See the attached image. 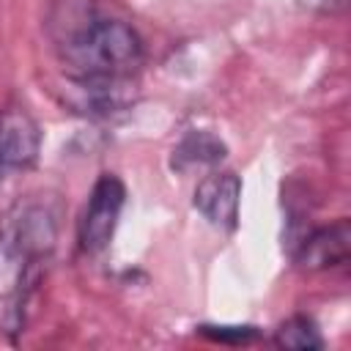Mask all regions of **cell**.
Masks as SVG:
<instances>
[{"label": "cell", "mask_w": 351, "mask_h": 351, "mask_svg": "<svg viewBox=\"0 0 351 351\" xmlns=\"http://www.w3.org/2000/svg\"><path fill=\"white\" fill-rule=\"evenodd\" d=\"M47 33L69 80H129L143 63V38L90 0H55Z\"/></svg>", "instance_id": "obj_1"}, {"label": "cell", "mask_w": 351, "mask_h": 351, "mask_svg": "<svg viewBox=\"0 0 351 351\" xmlns=\"http://www.w3.org/2000/svg\"><path fill=\"white\" fill-rule=\"evenodd\" d=\"M58 241L55 211L41 200H19L0 219V304L8 332L22 326V310Z\"/></svg>", "instance_id": "obj_2"}, {"label": "cell", "mask_w": 351, "mask_h": 351, "mask_svg": "<svg viewBox=\"0 0 351 351\" xmlns=\"http://www.w3.org/2000/svg\"><path fill=\"white\" fill-rule=\"evenodd\" d=\"M126 203V186L115 173H101L88 195L85 211L80 217V247L88 255H99L110 247L121 211Z\"/></svg>", "instance_id": "obj_3"}, {"label": "cell", "mask_w": 351, "mask_h": 351, "mask_svg": "<svg viewBox=\"0 0 351 351\" xmlns=\"http://www.w3.org/2000/svg\"><path fill=\"white\" fill-rule=\"evenodd\" d=\"M41 151V129L22 107L0 110V181L8 173L36 165Z\"/></svg>", "instance_id": "obj_4"}, {"label": "cell", "mask_w": 351, "mask_h": 351, "mask_svg": "<svg viewBox=\"0 0 351 351\" xmlns=\"http://www.w3.org/2000/svg\"><path fill=\"white\" fill-rule=\"evenodd\" d=\"M200 217L217 230H236L239 225V203H241V178L230 170H211L200 178L192 197Z\"/></svg>", "instance_id": "obj_5"}, {"label": "cell", "mask_w": 351, "mask_h": 351, "mask_svg": "<svg viewBox=\"0 0 351 351\" xmlns=\"http://www.w3.org/2000/svg\"><path fill=\"white\" fill-rule=\"evenodd\" d=\"M351 252V228L348 219H337L335 225H324L310 230L302 241H296L293 263L304 271H324L343 266Z\"/></svg>", "instance_id": "obj_6"}, {"label": "cell", "mask_w": 351, "mask_h": 351, "mask_svg": "<svg viewBox=\"0 0 351 351\" xmlns=\"http://www.w3.org/2000/svg\"><path fill=\"white\" fill-rule=\"evenodd\" d=\"M228 148L225 143L211 134V132H186L178 145L173 148V156H170V167L184 173V170H192V167H214L225 159Z\"/></svg>", "instance_id": "obj_7"}, {"label": "cell", "mask_w": 351, "mask_h": 351, "mask_svg": "<svg viewBox=\"0 0 351 351\" xmlns=\"http://www.w3.org/2000/svg\"><path fill=\"white\" fill-rule=\"evenodd\" d=\"M271 343L277 348H291V351H318V348H324L321 329L307 315H291L288 321H282L274 329Z\"/></svg>", "instance_id": "obj_8"}, {"label": "cell", "mask_w": 351, "mask_h": 351, "mask_svg": "<svg viewBox=\"0 0 351 351\" xmlns=\"http://www.w3.org/2000/svg\"><path fill=\"white\" fill-rule=\"evenodd\" d=\"M200 335L214 343H230V346H247V343L258 340L255 326H208V324H203Z\"/></svg>", "instance_id": "obj_9"}, {"label": "cell", "mask_w": 351, "mask_h": 351, "mask_svg": "<svg viewBox=\"0 0 351 351\" xmlns=\"http://www.w3.org/2000/svg\"><path fill=\"white\" fill-rule=\"evenodd\" d=\"M296 3L310 11H318V14H340L348 5V0H296Z\"/></svg>", "instance_id": "obj_10"}]
</instances>
